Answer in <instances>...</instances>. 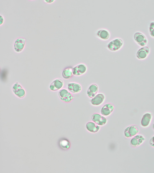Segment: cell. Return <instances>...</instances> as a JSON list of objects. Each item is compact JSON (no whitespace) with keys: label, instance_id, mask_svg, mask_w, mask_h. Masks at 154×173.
<instances>
[{"label":"cell","instance_id":"obj_2","mask_svg":"<svg viewBox=\"0 0 154 173\" xmlns=\"http://www.w3.org/2000/svg\"><path fill=\"white\" fill-rule=\"evenodd\" d=\"M58 95L60 99L66 102H70L74 98L72 95L65 89L60 90L58 93Z\"/></svg>","mask_w":154,"mask_h":173},{"label":"cell","instance_id":"obj_1","mask_svg":"<svg viewBox=\"0 0 154 173\" xmlns=\"http://www.w3.org/2000/svg\"><path fill=\"white\" fill-rule=\"evenodd\" d=\"M123 45L122 40L119 38H115L111 41L107 45V48L112 51H116L120 49Z\"/></svg>","mask_w":154,"mask_h":173},{"label":"cell","instance_id":"obj_11","mask_svg":"<svg viewBox=\"0 0 154 173\" xmlns=\"http://www.w3.org/2000/svg\"><path fill=\"white\" fill-rule=\"evenodd\" d=\"M114 109L113 105L111 103L104 105L101 110V113L103 116H107L110 115Z\"/></svg>","mask_w":154,"mask_h":173},{"label":"cell","instance_id":"obj_10","mask_svg":"<svg viewBox=\"0 0 154 173\" xmlns=\"http://www.w3.org/2000/svg\"><path fill=\"white\" fill-rule=\"evenodd\" d=\"M146 140L145 138L141 135L134 136L130 141V144L133 147H136L142 144Z\"/></svg>","mask_w":154,"mask_h":173},{"label":"cell","instance_id":"obj_24","mask_svg":"<svg viewBox=\"0 0 154 173\" xmlns=\"http://www.w3.org/2000/svg\"><path fill=\"white\" fill-rule=\"evenodd\" d=\"M55 0H45L44 1L46 2V3H51L53 2H54Z\"/></svg>","mask_w":154,"mask_h":173},{"label":"cell","instance_id":"obj_9","mask_svg":"<svg viewBox=\"0 0 154 173\" xmlns=\"http://www.w3.org/2000/svg\"><path fill=\"white\" fill-rule=\"evenodd\" d=\"M150 52V50L147 46H144L140 48L136 53L137 58L140 59H143L148 56Z\"/></svg>","mask_w":154,"mask_h":173},{"label":"cell","instance_id":"obj_13","mask_svg":"<svg viewBox=\"0 0 154 173\" xmlns=\"http://www.w3.org/2000/svg\"><path fill=\"white\" fill-rule=\"evenodd\" d=\"M105 96L102 93L97 94L91 100V104L94 106H98L101 105L104 101Z\"/></svg>","mask_w":154,"mask_h":173},{"label":"cell","instance_id":"obj_15","mask_svg":"<svg viewBox=\"0 0 154 173\" xmlns=\"http://www.w3.org/2000/svg\"><path fill=\"white\" fill-rule=\"evenodd\" d=\"M96 35L99 38L103 40L108 39L110 36L109 32L105 29H102L98 30L97 32Z\"/></svg>","mask_w":154,"mask_h":173},{"label":"cell","instance_id":"obj_5","mask_svg":"<svg viewBox=\"0 0 154 173\" xmlns=\"http://www.w3.org/2000/svg\"><path fill=\"white\" fill-rule=\"evenodd\" d=\"M12 90L14 93L17 97L23 98L25 95V90L17 82H16L13 86Z\"/></svg>","mask_w":154,"mask_h":173},{"label":"cell","instance_id":"obj_6","mask_svg":"<svg viewBox=\"0 0 154 173\" xmlns=\"http://www.w3.org/2000/svg\"><path fill=\"white\" fill-rule=\"evenodd\" d=\"M134 37L136 42L141 46H144L147 43V40L146 37L140 32H137L135 33Z\"/></svg>","mask_w":154,"mask_h":173},{"label":"cell","instance_id":"obj_21","mask_svg":"<svg viewBox=\"0 0 154 173\" xmlns=\"http://www.w3.org/2000/svg\"><path fill=\"white\" fill-rule=\"evenodd\" d=\"M149 32L150 35L154 38V22H152L150 24Z\"/></svg>","mask_w":154,"mask_h":173},{"label":"cell","instance_id":"obj_18","mask_svg":"<svg viewBox=\"0 0 154 173\" xmlns=\"http://www.w3.org/2000/svg\"><path fill=\"white\" fill-rule=\"evenodd\" d=\"M100 126L93 122H89L86 125L87 129L89 132L94 133L98 132L100 129Z\"/></svg>","mask_w":154,"mask_h":173},{"label":"cell","instance_id":"obj_17","mask_svg":"<svg viewBox=\"0 0 154 173\" xmlns=\"http://www.w3.org/2000/svg\"><path fill=\"white\" fill-rule=\"evenodd\" d=\"M67 88L69 90L73 93H78L82 90V87L79 84L76 83H70L68 84Z\"/></svg>","mask_w":154,"mask_h":173},{"label":"cell","instance_id":"obj_22","mask_svg":"<svg viewBox=\"0 0 154 173\" xmlns=\"http://www.w3.org/2000/svg\"><path fill=\"white\" fill-rule=\"evenodd\" d=\"M150 145L152 147H154V136H153L149 141Z\"/></svg>","mask_w":154,"mask_h":173},{"label":"cell","instance_id":"obj_3","mask_svg":"<svg viewBox=\"0 0 154 173\" xmlns=\"http://www.w3.org/2000/svg\"><path fill=\"white\" fill-rule=\"evenodd\" d=\"M139 132V128L138 126L132 125L127 127L125 129L124 134L126 137L130 138L136 135Z\"/></svg>","mask_w":154,"mask_h":173},{"label":"cell","instance_id":"obj_16","mask_svg":"<svg viewBox=\"0 0 154 173\" xmlns=\"http://www.w3.org/2000/svg\"><path fill=\"white\" fill-rule=\"evenodd\" d=\"M98 91V86L96 84H92L89 86L88 89L87 95L90 98H92L97 95Z\"/></svg>","mask_w":154,"mask_h":173},{"label":"cell","instance_id":"obj_7","mask_svg":"<svg viewBox=\"0 0 154 173\" xmlns=\"http://www.w3.org/2000/svg\"><path fill=\"white\" fill-rule=\"evenodd\" d=\"M91 118L94 122L99 126H103L106 123L107 120L106 117L98 114H94L92 115Z\"/></svg>","mask_w":154,"mask_h":173},{"label":"cell","instance_id":"obj_19","mask_svg":"<svg viewBox=\"0 0 154 173\" xmlns=\"http://www.w3.org/2000/svg\"><path fill=\"white\" fill-rule=\"evenodd\" d=\"M58 145L60 148L64 150L68 149L70 147L69 141L65 138H61L58 142Z\"/></svg>","mask_w":154,"mask_h":173},{"label":"cell","instance_id":"obj_23","mask_svg":"<svg viewBox=\"0 0 154 173\" xmlns=\"http://www.w3.org/2000/svg\"><path fill=\"white\" fill-rule=\"evenodd\" d=\"M4 17L3 16L0 15V26H1L4 23Z\"/></svg>","mask_w":154,"mask_h":173},{"label":"cell","instance_id":"obj_12","mask_svg":"<svg viewBox=\"0 0 154 173\" xmlns=\"http://www.w3.org/2000/svg\"><path fill=\"white\" fill-rule=\"evenodd\" d=\"M63 85V80L61 79H57L54 80L51 83L49 88L52 91H56L61 89Z\"/></svg>","mask_w":154,"mask_h":173},{"label":"cell","instance_id":"obj_20","mask_svg":"<svg viewBox=\"0 0 154 173\" xmlns=\"http://www.w3.org/2000/svg\"><path fill=\"white\" fill-rule=\"evenodd\" d=\"M72 69V68L70 67L65 68L62 73V76L65 79H68L70 78L73 74Z\"/></svg>","mask_w":154,"mask_h":173},{"label":"cell","instance_id":"obj_8","mask_svg":"<svg viewBox=\"0 0 154 173\" xmlns=\"http://www.w3.org/2000/svg\"><path fill=\"white\" fill-rule=\"evenodd\" d=\"M87 70L86 66L84 64H80L72 69V74L75 76H79L85 74Z\"/></svg>","mask_w":154,"mask_h":173},{"label":"cell","instance_id":"obj_14","mask_svg":"<svg viewBox=\"0 0 154 173\" xmlns=\"http://www.w3.org/2000/svg\"><path fill=\"white\" fill-rule=\"evenodd\" d=\"M152 119V115L150 113H146L143 116L141 120V125L144 127H148L150 124Z\"/></svg>","mask_w":154,"mask_h":173},{"label":"cell","instance_id":"obj_25","mask_svg":"<svg viewBox=\"0 0 154 173\" xmlns=\"http://www.w3.org/2000/svg\"><path fill=\"white\" fill-rule=\"evenodd\" d=\"M152 128H153V130H154V123H153V125H152Z\"/></svg>","mask_w":154,"mask_h":173},{"label":"cell","instance_id":"obj_4","mask_svg":"<svg viewBox=\"0 0 154 173\" xmlns=\"http://www.w3.org/2000/svg\"><path fill=\"white\" fill-rule=\"evenodd\" d=\"M26 39L23 38H19L17 39L14 44V48L17 53L21 52L24 49Z\"/></svg>","mask_w":154,"mask_h":173}]
</instances>
